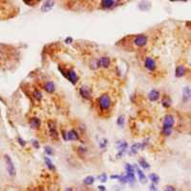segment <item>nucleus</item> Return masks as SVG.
I'll list each match as a JSON object with an SVG mask.
<instances>
[{"instance_id": "obj_2", "label": "nucleus", "mask_w": 191, "mask_h": 191, "mask_svg": "<svg viewBox=\"0 0 191 191\" xmlns=\"http://www.w3.org/2000/svg\"><path fill=\"white\" fill-rule=\"evenodd\" d=\"M125 170H126L125 177H126V179H127V183H134L135 181H136L134 167H133L131 164H125Z\"/></svg>"}, {"instance_id": "obj_9", "label": "nucleus", "mask_w": 191, "mask_h": 191, "mask_svg": "<svg viewBox=\"0 0 191 191\" xmlns=\"http://www.w3.org/2000/svg\"><path fill=\"white\" fill-rule=\"evenodd\" d=\"M183 100L185 102L190 101L191 100V88L185 87L183 89Z\"/></svg>"}, {"instance_id": "obj_33", "label": "nucleus", "mask_w": 191, "mask_h": 191, "mask_svg": "<svg viewBox=\"0 0 191 191\" xmlns=\"http://www.w3.org/2000/svg\"><path fill=\"white\" fill-rule=\"evenodd\" d=\"M99 191H106L105 186H104V185H99Z\"/></svg>"}, {"instance_id": "obj_28", "label": "nucleus", "mask_w": 191, "mask_h": 191, "mask_svg": "<svg viewBox=\"0 0 191 191\" xmlns=\"http://www.w3.org/2000/svg\"><path fill=\"white\" fill-rule=\"evenodd\" d=\"M45 153L48 155V156H51V155L54 154V151L50 146H46L45 147Z\"/></svg>"}, {"instance_id": "obj_16", "label": "nucleus", "mask_w": 191, "mask_h": 191, "mask_svg": "<svg viewBox=\"0 0 191 191\" xmlns=\"http://www.w3.org/2000/svg\"><path fill=\"white\" fill-rule=\"evenodd\" d=\"M79 139V136L78 134L77 131L75 130H71L67 133V140H78Z\"/></svg>"}, {"instance_id": "obj_17", "label": "nucleus", "mask_w": 191, "mask_h": 191, "mask_svg": "<svg viewBox=\"0 0 191 191\" xmlns=\"http://www.w3.org/2000/svg\"><path fill=\"white\" fill-rule=\"evenodd\" d=\"M44 89L48 93H54L56 90V86H55V84H54L53 81H47L44 85Z\"/></svg>"}, {"instance_id": "obj_19", "label": "nucleus", "mask_w": 191, "mask_h": 191, "mask_svg": "<svg viewBox=\"0 0 191 191\" xmlns=\"http://www.w3.org/2000/svg\"><path fill=\"white\" fill-rule=\"evenodd\" d=\"M30 124H31V127L32 128H38L39 126H40V121H39V118H33L30 121Z\"/></svg>"}, {"instance_id": "obj_36", "label": "nucleus", "mask_w": 191, "mask_h": 191, "mask_svg": "<svg viewBox=\"0 0 191 191\" xmlns=\"http://www.w3.org/2000/svg\"><path fill=\"white\" fill-rule=\"evenodd\" d=\"M34 144H35V146L37 148V147H38V144H37V140H34Z\"/></svg>"}, {"instance_id": "obj_5", "label": "nucleus", "mask_w": 191, "mask_h": 191, "mask_svg": "<svg viewBox=\"0 0 191 191\" xmlns=\"http://www.w3.org/2000/svg\"><path fill=\"white\" fill-rule=\"evenodd\" d=\"M48 125H49V132L50 135L53 139L57 140L58 139V133L56 131V123L53 121H48Z\"/></svg>"}, {"instance_id": "obj_38", "label": "nucleus", "mask_w": 191, "mask_h": 191, "mask_svg": "<svg viewBox=\"0 0 191 191\" xmlns=\"http://www.w3.org/2000/svg\"><path fill=\"white\" fill-rule=\"evenodd\" d=\"M1 3H2V2H1V1H0V5H1Z\"/></svg>"}, {"instance_id": "obj_7", "label": "nucleus", "mask_w": 191, "mask_h": 191, "mask_svg": "<svg viewBox=\"0 0 191 191\" xmlns=\"http://www.w3.org/2000/svg\"><path fill=\"white\" fill-rule=\"evenodd\" d=\"M6 163H7V168H8V172L10 175L12 176H14L16 175V167H14V165L13 164L12 160H11V158L6 156Z\"/></svg>"}, {"instance_id": "obj_24", "label": "nucleus", "mask_w": 191, "mask_h": 191, "mask_svg": "<svg viewBox=\"0 0 191 191\" xmlns=\"http://www.w3.org/2000/svg\"><path fill=\"white\" fill-rule=\"evenodd\" d=\"M140 143H135V144H133L131 146V148H130V153L131 154H136L137 152L139 151V149L140 148Z\"/></svg>"}, {"instance_id": "obj_29", "label": "nucleus", "mask_w": 191, "mask_h": 191, "mask_svg": "<svg viewBox=\"0 0 191 191\" xmlns=\"http://www.w3.org/2000/svg\"><path fill=\"white\" fill-rule=\"evenodd\" d=\"M99 181H100V182L105 183V182L107 181V175H106V174H102V175H100L99 177Z\"/></svg>"}, {"instance_id": "obj_21", "label": "nucleus", "mask_w": 191, "mask_h": 191, "mask_svg": "<svg viewBox=\"0 0 191 191\" xmlns=\"http://www.w3.org/2000/svg\"><path fill=\"white\" fill-rule=\"evenodd\" d=\"M149 179L154 185H157V183H160V177H159L157 174H155V173H151L149 175Z\"/></svg>"}, {"instance_id": "obj_13", "label": "nucleus", "mask_w": 191, "mask_h": 191, "mask_svg": "<svg viewBox=\"0 0 191 191\" xmlns=\"http://www.w3.org/2000/svg\"><path fill=\"white\" fill-rule=\"evenodd\" d=\"M160 97H161V94L160 92L158 91V90H151L150 93L148 94V98L149 99L151 100V101H156V100H158L159 99H160Z\"/></svg>"}, {"instance_id": "obj_14", "label": "nucleus", "mask_w": 191, "mask_h": 191, "mask_svg": "<svg viewBox=\"0 0 191 191\" xmlns=\"http://www.w3.org/2000/svg\"><path fill=\"white\" fill-rule=\"evenodd\" d=\"M79 93H80V95L86 99H90V98H91V92H90V90L87 87H85V86L80 87V89H79Z\"/></svg>"}, {"instance_id": "obj_8", "label": "nucleus", "mask_w": 191, "mask_h": 191, "mask_svg": "<svg viewBox=\"0 0 191 191\" xmlns=\"http://www.w3.org/2000/svg\"><path fill=\"white\" fill-rule=\"evenodd\" d=\"M117 1H113V0H102L100 4L103 9H112L117 5Z\"/></svg>"}, {"instance_id": "obj_15", "label": "nucleus", "mask_w": 191, "mask_h": 191, "mask_svg": "<svg viewBox=\"0 0 191 191\" xmlns=\"http://www.w3.org/2000/svg\"><path fill=\"white\" fill-rule=\"evenodd\" d=\"M55 5V2L54 1H46L44 2V4L42 5L41 7V11L43 13H47V12H50L52 10V8Z\"/></svg>"}, {"instance_id": "obj_26", "label": "nucleus", "mask_w": 191, "mask_h": 191, "mask_svg": "<svg viewBox=\"0 0 191 191\" xmlns=\"http://www.w3.org/2000/svg\"><path fill=\"white\" fill-rule=\"evenodd\" d=\"M124 121H125V117L124 116H120L117 120V124L118 126H122L124 124Z\"/></svg>"}, {"instance_id": "obj_10", "label": "nucleus", "mask_w": 191, "mask_h": 191, "mask_svg": "<svg viewBox=\"0 0 191 191\" xmlns=\"http://www.w3.org/2000/svg\"><path fill=\"white\" fill-rule=\"evenodd\" d=\"M66 78L69 79V80H70L73 84L77 83V81H78V75H77V73H75L74 70H69V71H68Z\"/></svg>"}, {"instance_id": "obj_31", "label": "nucleus", "mask_w": 191, "mask_h": 191, "mask_svg": "<svg viewBox=\"0 0 191 191\" xmlns=\"http://www.w3.org/2000/svg\"><path fill=\"white\" fill-rule=\"evenodd\" d=\"M150 191H158V189L156 188V186H155L154 183H152V185H150Z\"/></svg>"}, {"instance_id": "obj_22", "label": "nucleus", "mask_w": 191, "mask_h": 191, "mask_svg": "<svg viewBox=\"0 0 191 191\" xmlns=\"http://www.w3.org/2000/svg\"><path fill=\"white\" fill-rule=\"evenodd\" d=\"M83 183H84V185H93L94 183H95V178H94L93 176H88V177H86L83 180Z\"/></svg>"}, {"instance_id": "obj_32", "label": "nucleus", "mask_w": 191, "mask_h": 191, "mask_svg": "<svg viewBox=\"0 0 191 191\" xmlns=\"http://www.w3.org/2000/svg\"><path fill=\"white\" fill-rule=\"evenodd\" d=\"M110 178H111V179H117V180H120V179H121V175H112Z\"/></svg>"}, {"instance_id": "obj_25", "label": "nucleus", "mask_w": 191, "mask_h": 191, "mask_svg": "<svg viewBox=\"0 0 191 191\" xmlns=\"http://www.w3.org/2000/svg\"><path fill=\"white\" fill-rule=\"evenodd\" d=\"M139 164H140V165L142 167H143L144 169H148V168H150V165L148 164V163L144 160V159H140L139 160Z\"/></svg>"}, {"instance_id": "obj_23", "label": "nucleus", "mask_w": 191, "mask_h": 191, "mask_svg": "<svg viewBox=\"0 0 191 191\" xmlns=\"http://www.w3.org/2000/svg\"><path fill=\"white\" fill-rule=\"evenodd\" d=\"M161 103H163V106L165 107V108H167L171 105V99L168 98L167 96H165L164 99H163V101H161Z\"/></svg>"}, {"instance_id": "obj_37", "label": "nucleus", "mask_w": 191, "mask_h": 191, "mask_svg": "<svg viewBox=\"0 0 191 191\" xmlns=\"http://www.w3.org/2000/svg\"><path fill=\"white\" fill-rule=\"evenodd\" d=\"M65 191H73V189H72L71 187H68V188L65 189Z\"/></svg>"}, {"instance_id": "obj_20", "label": "nucleus", "mask_w": 191, "mask_h": 191, "mask_svg": "<svg viewBox=\"0 0 191 191\" xmlns=\"http://www.w3.org/2000/svg\"><path fill=\"white\" fill-rule=\"evenodd\" d=\"M44 160H45V164L47 165V167H48V169H50V170H52V171H55L56 170V167H55V165L53 164L51 159L48 158V157H45Z\"/></svg>"}, {"instance_id": "obj_4", "label": "nucleus", "mask_w": 191, "mask_h": 191, "mask_svg": "<svg viewBox=\"0 0 191 191\" xmlns=\"http://www.w3.org/2000/svg\"><path fill=\"white\" fill-rule=\"evenodd\" d=\"M175 123V118L172 115H165L164 118V126L163 128L165 129H172L173 125Z\"/></svg>"}, {"instance_id": "obj_34", "label": "nucleus", "mask_w": 191, "mask_h": 191, "mask_svg": "<svg viewBox=\"0 0 191 191\" xmlns=\"http://www.w3.org/2000/svg\"><path fill=\"white\" fill-rule=\"evenodd\" d=\"M72 41H73V38H72V37H67L66 40H65L66 43H71Z\"/></svg>"}, {"instance_id": "obj_12", "label": "nucleus", "mask_w": 191, "mask_h": 191, "mask_svg": "<svg viewBox=\"0 0 191 191\" xmlns=\"http://www.w3.org/2000/svg\"><path fill=\"white\" fill-rule=\"evenodd\" d=\"M99 66H101L103 68H108L111 64V60L108 56H101L99 59Z\"/></svg>"}, {"instance_id": "obj_30", "label": "nucleus", "mask_w": 191, "mask_h": 191, "mask_svg": "<svg viewBox=\"0 0 191 191\" xmlns=\"http://www.w3.org/2000/svg\"><path fill=\"white\" fill-rule=\"evenodd\" d=\"M164 191H176V188L173 185H166L164 187Z\"/></svg>"}, {"instance_id": "obj_3", "label": "nucleus", "mask_w": 191, "mask_h": 191, "mask_svg": "<svg viewBox=\"0 0 191 191\" xmlns=\"http://www.w3.org/2000/svg\"><path fill=\"white\" fill-rule=\"evenodd\" d=\"M133 43L137 47H143L147 43V37L145 35H138L134 37Z\"/></svg>"}, {"instance_id": "obj_1", "label": "nucleus", "mask_w": 191, "mask_h": 191, "mask_svg": "<svg viewBox=\"0 0 191 191\" xmlns=\"http://www.w3.org/2000/svg\"><path fill=\"white\" fill-rule=\"evenodd\" d=\"M111 99L110 97L106 95V94H104V95L100 96L99 99V108L101 110H107L109 109L110 106H111Z\"/></svg>"}, {"instance_id": "obj_11", "label": "nucleus", "mask_w": 191, "mask_h": 191, "mask_svg": "<svg viewBox=\"0 0 191 191\" xmlns=\"http://www.w3.org/2000/svg\"><path fill=\"white\" fill-rule=\"evenodd\" d=\"M185 74H186V68L183 65H179L176 67V70H175L176 78H183Z\"/></svg>"}, {"instance_id": "obj_6", "label": "nucleus", "mask_w": 191, "mask_h": 191, "mask_svg": "<svg viewBox=\"0 0 191 191\" xmlns=\"http://www.w3.org/2000/svg\"><path fill=\"white\" fill-rule=\"evenodd\" d=\"M144 65H145L146 69L149 71H155V69H156V67H157L156 61H155L152 57H146L145 61H144Z\"/></svg>"}, {"instance_id": "obj_27", "label": "nucleus", "mask_w": 191, "mask_h": 191, "mask_svg": "<svg viewBox=\"0 0 191 191\" xmlns=\"http://www.w3.org/2000/svg\"><path fill=\"white\" fill-rule=\"evenodd\" d=\"M34 96H35V98L37 99H38V100H40L41 99H42V94H41V92L40 91H35L34 92Z\"/></svg>"}, {"instance_id": "obj_35", "label": "nucleus", "mask_w": 191, "mask_h": 191, "mask_svg": "<svg viewBox=\"0 0 191 191\" xmlns=\"http://www.w3.org/2000/svg\"><path fill=\"white\" fill-rule=\"evenodd\" d=\"M62 137L64 138V140H67V134L65 133V131H62Z\"/></svg>"}, {"instance_id": "obj_18", "label": "nucleus", "mask_w": 191, "mask_h": 191, "mask_svg": "<svg viewBox=\"0 0 191 191\" xmlns=\"http://www.w3.org/2000/svg\"><path fill=\"white\" fill-rule=\"evenodd\" d=\"M136 170H137V173H138L140 182L142 183H146V177H145L144 173H143V172L140 170V168H138V167H136Z\"/></svg>"}]
</instances>
